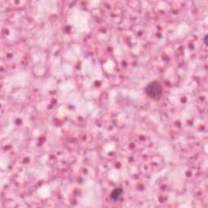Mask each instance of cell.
<instances>
[{
    "label": "cell",
    "mask_w": 208,
    "mask_h": 208,
    "mask_svg": "<svg viewBox=\"0 0 208 208\" xmlns=\"http://www.w3.org/2000/svg\"><path fill=\"white\" fill-rule=\"evenodd\" d=\"M204 43L205 45H207V35H205L204 37Z\"/></svg>",
    "instance_id": "3957f363"
},
{
    "label": "cell",
    "mask_w": 208,
    "mask_h": 208,
    "mask_svg": "<svg viewBox=\"0 0 208 208\" xmlns=\"http://www.w3.org/2000/svg\"><path fill=\"white\" fill-rule=\"evenodd\" d=\"M123 194V190L121 189H115L112 191V193L111 194V197L113 201H118L122 196Z\"/></svg>",
    "instance_id": "7a4b0ae2"
},
{
    "label": "cell",
    "mask_w": 208,
    "mask_h": 208,
    "mask_svg": "<svg viewBox=\"0 0 208 208\" xmlns=\"http://www.w3.org/2000/svg\"><path fill=\"white\" fill-rule=\"evenodd\" d=\"M145 92L146 95L151 99H159L163 93V88H162L160 83L158 82V81H151L146 85Z\"/></svg>",
    "instance_id": "6da1fadb"
}]
</instances>
